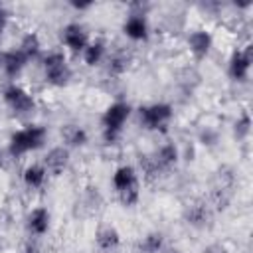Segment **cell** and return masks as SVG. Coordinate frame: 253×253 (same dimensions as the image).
<instances>
[{
	"label": "cell",
	"instance_id": "9a60e30c",
	"mask_svg": "<svg viewBox=\"0 0 253 253\" xmlns=\"http://www.w3.org/2000/svg\"><path fill=\"white\" fill-rule=\"evenodd\" d=\"M61 138H63L67 148L69 146L71 148H81L89 142V132L81 125H63L61 126Z\"/></svg>",
	"mask_w": 253,
	"mask_h": 253
},
{
	"label": "cell",
	"instance_id": "ba28073f",
	"mask_svg": "<svg viewBox=\"0 0 253 253\" xmlns=\"http://www.w3.org/2000/svg\"><path fill=\"white\" fill-rule=\"evenodd\" d=\"M178 158H180V152H178V146L174 142H166L162 144L152 158L146 160V172L148 174H158V172H164V170H170L172 166L178 164Z\"/></svg>",
	"mask_w": 253,
	"mask_h": 253
},
{
	"label": "cell",
	"instance_id": "6da1fadb",
	"mask_svg": "<svg viewBox=\"0 0 253 253\" xmlns=\"http://www.w3.org/2000/svg\"><path fill=\"white\" fill-rule=\"evenodd\" d=\"M113 188L117 192L119 202L125 208H132L140 200V182L138 172L130 164H121L113 172Z\"/></svg>",
	"mask_w": 253,
	"mask_h": 253
},
{
	"label": "cell",
	"instance_id": "2e32d148",
	"mask_svg": "<svg viewBox=\"0 0 253 253\" xmlns=\"http://www.w3.org/2000/svg\"><path fill=\"white\" fill-rule=\"evenodd\" d=\"M45 180H47V172H45L43 164H38V162L28 164L22 172V182L28 190H40L45 184Z\"/></svg>",
	"mask_w": 253,
	"mask_h": 253
},
{
	"label": "cell",
	"instance_id": "484cf974",
	"mask_svg": "<svg viewBox=\"0 0 253 253\" xmlns=\"http://www.w3.org/2000/svg\"><path fill=\"white\" fill-rule=\"evenodd\" d=\"M69 6H71L73 10H79V12H81V10H89V8L93 6V2H89V0H87V2H77V0H71V2H69Z\"/></svg>",
	"mask_w": 253,
	"mask_h": 253
},
{
	"label": "cell",
	"instance_id": "e0dca14e",
	"mask_svg": "<svg viewBox=\"0 0 253 253\" xmlns=\"http://www.w3.org/2000/svg\"><path fill=\"white\" fill-rule=\"evenodd\" d=\"M105 55H107V43H105V40H101V38H97V40H89L87 47H85L83 53H81L83 63H85L87 67H95V65H99V63L105 59Z\"/></svg>",
	"mask_w": 253,
	"mask_h": 253
},
{
	"label": "cell",
	"instance_id": "8992f818",
	"mask_svg": "<svg viewBox=\"0 0 253 253\" xmlns=\"http://www.w3.org/2000/svg\"><path fill=\"white\" fill-rule=\"evenodd\" d=\"M2 101L16 115H30V113L36 111V99H34V95L26 87H22L18 83H8L2 89Z\"/></svg>",
	"mask_w": 253,
	"mask_h": 253
},
{
	"label": "cell",
	"instance_id": "30bf717a",
	"mask_svg": "<svg viewBox=\"0 0 253 253\" xmlns=\"http://www.w3.org/2000/svg\"><path fill=\"white\" fill-rule=\"evenodd\" d=\"M123 34L132 42H146L150 36V24L148 18L142 12H132L123 22Z\"/></svg>",
	"mask_w": 253,
	"mask_h": 253
},
{
	"label": "cell",
	"instance_id": "5bb4252c",
	"mask_svg": "<svg viewBox=\"0 0 253 253\" xmlns=\"http://www.w3.org/2000/svg\"><path fill=\"white\" fill-rule=\"evenodd\" d=\"M28 65V59L20 53V49L16 47V49H8V51H4L2 53V59H0V67H2V71H4V75L6 77H10V79H16V77H20V73L24 71V67Z\"/></svg>",
	"mask_w": 253,
	"mask_h": 253
},
{
	"label": "cell",
	"instance_id": "3957f363",
	"mask_svg": "<svg viewBox=\"0 0 253 253\" xmlns=\"http://www.w3.org/2000/svg\"><path fill=\"white\" fill-rule=\"evenodd\" d=\"M130 105L126 101H113L101 115V126H103V140L107 144H115L121 134L123 126L130 117Z\"/></svg>",
	"mask_w": 253,
	"mask_h": 253
},
{
	"label": "cell",
	"instance_id": "4fadbf2b",
	"mask_svg": "<svg viewBox=\"0 0 253 253\" xmlns=\"http://www.w3.org/2000/svg\"><path fill=\"white\" fill-rule=\"evenodd\" d=\"M49 225H51V213L43 206H36L26 217V227H28L30 235H34V237L45 235L49 231Z\"/></svg>",
	"mask_w": 253,
	"mask_h": 253
},
{
	"label": "cell",
	"instance_id": "7c38bea8",
	"mask_svg": "<svg viewBox=\"0 0 253 253\" xmlns=\"http://www.w3.org/2000/svg\"><path fill=\"white\" fill-rule=\"evenodd\" d=\"M211 45H213V36L206 28H198V30H192L188 34V47L196 59L208 57Z\"/></svg>",
	"mask_w": 253,
	"mask_h": 253
},
{
	"label": "cell",
	"instance_id": "f1b7e54d",
	"mask_svg": "<svg viewBox=\"0 0 253 253\" xmlns=\"http://www.w3.org/2000/svg\"><path fill=\"white\" fill-rule=\"evenodd\" d=\"M0 59H2V53H0Z\"/></svg>",
	"mask_w": 253,
	"mask_h": 253
},
{
	"label": "cell",
	"instance_id": "9c48e42d",
	"mask_svg": "<svg viewBox=\"0 0 253 253\" xmlns=\"http://www.w3.org/2000/svg\"><path fill=\"white\" fill-rule=\"evenodd\" d=\"M61 43L71 51V53H83V49L89 43V34L87 28L79 22H69L61 28Z\"/></svg>",
	"mask_w": 253,
	"mask_h": 253
},
{
	"label": "cell",
	"instance_id": "277c9868",
	"mask_svg": "<svg viewBox=\"0 0 253 253\" xmlns=\"http://www.w3.org/2000/svg\"><path fill=\"white\" fill-rule=\"evenodd\" d=\"M42 67H43V79L51 87H65L73 75L67 63V55L59 49L47 51L42 57Z\"/></svg>",
	"mask_w": 253,
	"mask_h": 253
},
{
	"label": "cell",
	"instance_id": "7402d4cb",
	"mask_svg": "<svg viewBox=\"0 0 253 253\" xmlns=\"http://www.w3.org/2000/svg\"><path fill=\"white\" fill-rule=\"evenodd\" d=\"M233 132H235L237 140H243V138L249 136V132H251V115H249V111H243L237 117V121L233 125Z\"/></svg>",
	"mask_w": 253,
	"mask_h": 253
},
{
	"label": "cell",
	"instance_id": "d4e9b609",
	"mask_svg": "<svg viewBox=\"0 0 253 253\" xmlns=\"http://www.w3.org/2000/svg\"><path fill=\"white\" fill-rule=\"evenodd\" d=\"M204 253H229V251H227V247L221 245V243H211V245H208V247L204 249Z\"/></svg>",
	"mask_w": 253,
	"mask_h": 253
},
{
	"label": "cell",
	"instance_id": "7a4b0ae2",
	"mask_svg": "<svg viewBox=\"0 0 253 253\" xmlns=\"http://www.w3.org/2000/svg\"><path fill=\"white\" fill-rule=\"evenodd\" d=\"M45 138H47V128L43 125H28V126L18 128L10 134L8 152L14 158L24 156L28 152L40 150L45 144Z\"/></svg>",
	"mask_w": 253,
	"mask_h": 253
},
{
	"label": "cell",
	"instance_id": "603a6c76",
	"mask_svg": "<svg viewBox=\"0 0 253 253\" xmlns=\"http://www.w3.org/2000/svg\"><path fill=\"white\" fill-rule=\"evenodd\" d=\"M206 219H208V208L204 204H194L188 210V221L192 225H204Z\"/></svg>",
	"mask_w": 253,
	"mask_h": 253
},
{
	"label": "cell",
	"instance_id": "8fae6325",
	"mask_svg": "<svg viewBox=\"0 0 253 253\" xmlns=\"http://www.w3.org/2000/svg\"><path fill=\"white\" fill-rule=\"evenodd\" d=\"M69 158H71L69 148L59 144V146H53V148L47 150V154L43 156L42 164H43L47 176H61L69 166Z\"/></svg>",
	"mask_w": 253,
	"mask_h": 253
},
{
	"label": "cell",
	"instance_id": "44dd1931",
	"mask_svg": "<svg viewBox=\"0 0 253 253\" xmlns=\"http://www.w3.org/2000/svg\"><path fill=\"white\" fill-rule=\"evenodd\" d=\"M109 65H107V69H109V73L111 75H123L126 69H128V63H130V57L125 53V51H117V53H113L111 57H109V61H107Z\"/></svg>",
	"mask_w": 253,
	"mask_h": 253
},
{
	"label": "cell",
	"instance_id": "83f0119b",
	"mask_svg": "<svg viewBox=\"0 0 253 253\" xmlns=\"http://www.w3.org/2000/svg\"><path fill=\"white\" fill-rule=\"evenodd\" d=\"M2 166H4V154H2V150H0V170H2Z\"/></svg>",
	"mask_w": 253,
	"mask_h": 253
},
{
	"label": "cell",
	"instance_id": "5b68a950",
	"mask_svg": "<svg viewBox=\"0 0 253 253\" xmlns=\"http://www.w3.org/2000/svg\"><path fill=\"white\" fill-rule=\"evenodd\" d=\"M174 117L170 103H150L138 109V121L146 130H164Z\"/></svg>",
	"mask_w": 253,
	"mask_h": 253
},
{
	"label": "cell",
	"instance_id": "ac0fdd59",
	"mask_svg": "<svg viewBox=\"0 0 253 253\" xmlns=\"http://www.w3.org/2000/svg\"><path fill=\"white\" fill-rule=\"evenodd\" d=\"M95 241H97V247L101 251H113L121 245V233L117 231V227L113 225H105L97 231L95 235Z\"/></svg>",
	"mask_w": 253,
	"mask_h": 253
},
{
	"label": "cell",
	"instance_id": "ffe728a7",
	"mask_svg": "<svg viewBox=\"0 0 253 253\" xmlns=\"http://www.w3.org/2000/svg\"><path fill=\"white\" fill-rule=\"evenodd\" d=\"M140 253H162L164 249V235L160 231H150L140 239L138 245Z\"/></svg>",
	"mask_w": 253,
	"mask_h": 253
},
{
	"label": "cell",
	"instance_id": "4316f807",
	"mask_svg": "<svg viewBox=\"0 0 253 253\" xmlns=\"http://www.w3.org/2000/svg\"><path fill=\"white\" fill-rule=\"evenodd\" d=\"M22 253H40V247H38V243H36L34 239H30V241H26Z\"/></svg>",
	"mask_w": 253,
	"mask_h": 253
},
{
	"label": "cell",
	"instance_id": "52a82bcc",
	"mask_svg": "<svg viewBox=\"0 0 253 253\" xmlns=\"http://www.w3.org/2000/svg\"><path fill=\"white\" fill-rule=\"evenodd\" d=\"M251 63H253V49L251 43L235 49L227 61V73L233 81L237 83H245L249 79V71H251Z\"/></svg>",
	"mask_w": 253,
	"mask_h": 253
},
{
	"label": "cell",
	"instance_id": "cb8c5ba5",
	"mask_svg": "<svg viewBox=\"0 0 253 253\" xmlns=\"http://www.w3.org/2000/svg\"><path fill=\"white\" fill-rule=\"evenodd\" d=\"M6 26H8V12H6L4 4L0 2V38H2V34L6 32Z\"/></svg>",
	"mask_w": 253,
	"mask_h": 253
},
{
	"label": "cell",
	"instance_id": "d6986e66",
	"mask_svg": "<svg viewBox=\"0 0 253 253\" xmlns=\"http://www.w3.org/2000/svg\"><path fill=\"white\" fill-rule=\"evenodd\" d=\"M18 49H20V53H22L28 61L38 59L40 53H42V40H40V36H38L36 32H28V34L20 40Z\"/></svg>",
	"mask_w": 253,
	"mask_h": 253
}]
</instances>
